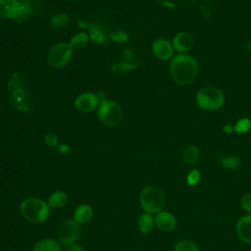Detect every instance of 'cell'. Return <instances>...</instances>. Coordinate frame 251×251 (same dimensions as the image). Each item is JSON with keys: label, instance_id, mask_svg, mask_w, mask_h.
<instances>
[{"label": "cell", "instance_id": "cell-1", "mask_svg": "<svg viewBox=\"0 0 251 251\" xmlns=\"http://www.w3.org/2000/svg\"><path fill=\"white\" fill-rule=\"evenodd\" d=\"M170 73L176 83L186 85L195 79L198 73V65L192 56L179 54L172 59Z\"/></svg>", "mask_w": 251, "mask_h": 251}, {"label": "cell", "instance_id": "cell-2", "mask_svg": "<svg viewBox=\"0 0 251 251\" xmlns=\"http://www.w3.org/2000/svg\"><path fill=\"white\" fill-rule=\"evenodd\" d=\"M20 211L25 220L33 224L43 223L50 216L48 203L35 197L25 199L20 205Z\"/></svg>", "mask_w": 251, "mask_h": 251}, {"label": "cell", "instance_id": "cell-3", "mask_svg": "<svg viewBox=\"0 0 251 251\" xmlns=\"http://www.w3.org/2000/svg\"><path fill=\"white\" fill-rule=\"evenodd\" d=\"M166 197L161 188L155 185L145 186L139 194L141 208L149 214H157L165 206Z\"/></svg>", "mask_w": 251, "mask_h": 251}, {"label": "cell", "instance_id": "cell-4", "mask_svg": "<svg viewBox=\"0 0 251 251\" xmlns=\"http://www.w3.org/2000/svg\"><path fill=\"white\" fill-rule=\"evenodd\" d=\"M224 102L225 95L223 91L217 87H204L196 94L197 106L206 111L218 110L223 106Z\"/></svg>", "mask_w": 251, "mask_h": 251}, {"label": "cell", "instance_id": "cell-5", "mask_svg": "<svg viewBox=\"0 0 251 251\" xmlns=\"http://www.w3.org/2000/svg\"><path fill=\"white\" fill-rule=\"evenodd\" d=\"M98 117L105 126H116L123 120V110L117 102L103 100L98 108Z\"/></svg>", "mask_w": 251, "mask_h": 251}, {"label": "cell", "instance_id": "cell-6", "mask_svg": "<svg viewBox=\"0 0 251 251\" xmlns=\"http://www.w3.org/2000/svg\"><path fill=\"white\" fill-rule=\"evenodd\" d=\"M73 56V49L70 44L60 42L51 47L48 52V63L54 68H60L67 65Z\"/></svg>", "mask_w": 251, "mask_h": 251}, {"label": "cell", "instance_id": "cell-7", "mask_svg": "<svg viewBox=\"0 0 251 251\" xmlns=\"http://www.w3.org/2000/svg\"><path fill=\"white\" fill-rule=\"evenodd\" d=\"M80 233L79 224L74 219L65 220L58 227L57 236L59 241L64 245H72L78 238Z\"/></svg>", "mask_w": 251, "mask_h": 251}, {"label": "cell", "instance_id": "cell-8", "mask_svg": "<svg viewBox=\"0 0 251 251\" xmlns=\"http://www.w3.org/2000/svg\"><path fill=\"white\" fill-rule=\"evenodd\" d=\"M98 105V97L91 92H84L78 95L75 101V108L82 113L93 111Z\"/></svg>", "mask_w": 251, "mask_h": 251}, {"label": "cell", "instance_id": "cell-9", "mask_svg": "<svg viewBox=\"0 0 251 251\" xmlns=\"http://www.w3.org/2000/svg\"><path fill=\"white\" fill-rule=\"evenodd\" d=\"M155 226L158 227V229L169 232L176 228V217L168 212V211H161L156 214L154 217Z\"/></svg>", "mask_w": 251, "mask_h": 251}, {"label": "cell", "instance_id": "cell-10", "mask_svg": "<svg viewBox=\"0 0 251 251\" xmlns=\"http://www.w3.org/2000/svg\"><path fill=\"white\" fill-rule=\"evenodd\" d=\"M236 234L244 243H251V214L242 216L236 223Z\"/></svg>", "mask_w": 251, "mask_h": 251}, {"label": "cell", "instance_id": "cell-11", "mask_svg": "<svg viewBox=\"0 0 251 251\" xmlns=\"http://www.w3.org/2000/svg\"><path fill=\"white\" fill-rule=\"evenodd\" d=\"M192 45H193V36L191 33L187 31L178 32L173 40V46L175 50L179 53H183L190 50Z\"/></svg>", "mask_w": 251, "mask_h": 251}, {"label": "cell", "instance_id": "cell-12", "mask_svg": "<svg viewBox=\"0 0 251 251\" xmlns=\"http://www.w3.org/2000/svg\"><path fill=\"white\" fill-rule=\"evenodd\" d=\"M154 55L161 60H169L173 55V46L166 39H157L152 44Z\"/></svg>", "mask_w": 251, "mask_h": 251}, {"label": "cell", "instance_id": "cell-13", "mask_svg": "<svg viewBox=\"0 0 251 251\" xmlns=\"http://www.w3.org/2000/svg\"><path fill=\"white\" fill-rule=\"evenodd\" d=\"M93 217V209L88 204L78 205L74 212V220L80 224L88 223Z\"/></svg>", "mask_w": 251, "mask_h": 251}, {"label": "cell", "instance_id": "cell-14", "mask_svg": "<svg viewBox=\"0 0 251 251\" xmlns=\"http://www.w3.org/2000/svg\"><path fill=\"white\" fill-rule=\"evenodd\" d=\"M68 202V195L63 190H56L53 191L47 200V203L50 208L53 209H60L64 207Z\"/></svg>", "mask_w": 251, "mask_h": 251}, {"label": "cell", "instance_id": "cell-15", "mask_svg": "<svg viewBox=\"0 0 251 251\" xmlns=\"http://www.w3.org/2000/svg\"><path fill=\"white\" fill-rule=\"evenodd\" d=\"M155 226V221L152 214L143 213L139 216L137 220V229L141 233H148L150 232Z\"/></svg>", "mask_w": 251, "mask_h": 251}, {"label": "cell", "instance_id": "cell-16", "mask_svg": "<svg viewBox=\"0 0 251 251\" xmlns=\"http://www.w3.org/2000/svg\"><path fill=\"white\" fill-rule=\"evenodd\" d=\"M31 251H62V248L55 239L44 238L35 243Z\"/></svg>", "mask_w": 251, "mask_h": 251}, {"label": "cell", "instance_id": "cell-17", "mask_svg": "<svg viewBox=\"0 0 251 251\" xmlns=\"http://www.w3.org/2000/svg\"><path fill=\"white\" fill-rule=\"evenodd\" d=\"M199 149L193 145L185 147L182 151V159L188 165H195L199 159Z\"/></svg>", "mask_w": 251, "mask_h": 251}, {"label": "cell", "instance_id": "cell-18", "mask_svg": "<svg viewBox=\"0 0 251 251\" xmlns=\"http://www.w3.org/2000/svg\"><path fill=\"white\" fill-rule=\"evenodd\" d=\"M87 42H88V35L85 32H79L72 38L70 42V46L73 49V51L79 50L83 48L87 44Z\"/></svg>", "mask_w": 251, "mask_h": 251}, {"label": "cell", "instance_id": "cell-19", "mask_svg": "<svg viewBox=\"0 0 251 251\" xmlns=\"http://www.w3.org/2000/svg\"><path fill=\"white\" fill-rule=\"evenodd\" d=\"M174 251H199L197 244L190 239H181L174 247Z\"/></svg>", "mask_w": 251, "mask_h": 251}, {"label": "cell", "instance_id": "cell-20", "mask_svg": "<svg viewBox=\"0 0 251 251\" xmlns=\"http://www.w3.org/2000/svg\"><path fill=\"white\" fill-rule=\"evenodd\" d=\"M251 128V120L248 118H242L238 120L233 126V131L236 133H245Z\"/></svg>", "mask_w": 251, "mask_h": 251}, {"label": "cell", "instance_id": "cell-21", "mask_svg": "<svg viewBox=\"0 0 251 251\" xmlns=\"http://www.w3.org/2000/svg\"><path fill=\"white\" fill-rule=\"evenodd\" d=\"M221 164L226 169H236L240 166V159L236 156H226L221 159Z\"/></svg>", "mask_w": 251, "mask_h": 251}, {"label": "cell", "instance_id": "cell-22", "mask_svg": "<svg viewBox=\"0 0 251 251\" xmlns=\"http://www.w3.org/2000/svg\"><path fill=\"white\" fill-rule=\"evenodd\" d=\"M200 179H201V174H200V171L197 169L191 170L186 176V183L189 186L197 185L200 182Z\"/></svg>", "mask_w": 251, "mask_h": 251}, {"label": "cell", "instance_id": "cell-23", "mask_svg": "<svg viewBox=\"0 0 251 251\" xmlns=\"http://www.w3.org/2000/svg\"><path fill=\"white\" fill-rule=\"evenodd\" d=\"M240 205L247 214H251V192H246L241 196Z\"/></svg>", "mask_w": 251, "mask_h": 251}, {"label": "cell", "instance_id": "cell-24", "mask_svg": "<svg viewBox=\"0 0 251 251\" xmlns=\"http://www.w3.org/2000/svg\"><path fill=\"white\" fill-rule=\"evenodd\" d=\"M68 21H69V18H68L67 15H65V14H59V15H56V16L52 19L51 24H52L54 26H62V25H64Z\"/></svg>", "mask_w": 251, "mask_h": 251}, {"label": "cell", "instance_id": "cell-25", "mask_svg": "<svg viewBox=\"0 0 251 251\" xmlns=\"http://www.w3.org/2000/svg\"><path fill=\"white\" fill-rule=\"evenodd\" d=\"M45 142H46V144L48 146L54 147L57 144V138L54 135H52V134H48L45 137Z\"/></svg>", "mask_w": 251, "mask_h": 251}, {"label": "cell", "instance_id": "cell-26", "mask_svg": "<svg viewBox=\"0 0 251 251\" xmlns=\"http://www.w3.org/2000/svg\"><path fill=\"white\" fill-rule=\"evenodd\" d=\"M67 251H84V250L78 244H72V245H69V247L67 248Z\"/></svg>", "mask_w": 251, "mask_h": 251}, {"label": "cell", "instance_id": "cell-27", "mask_svg": "<svg viewBox=\"0 0 251 251\" xmlns=\"http://www.w3.org/2000/svg\"><path fill=\"white\" fill-rule=\"evenodd\" d=\"M59 150H60L62 153H64V154L70 153V147L67 146V145H61V146L59 147Z\"/></svg>", "mask_w": 251, "mask_h": 251}, {"label": "cell", "instance_id": "cell-28", "mask_svg": "<svg viewBox=\"0 0 251 251\" xmlns=\"http://www.w3.org/2000/svg\"><path fill=\"white\" fill-rule=\"evenodd\" d=\"M223 129H224V131H225L226 133H230L231 131H233V126H229V125H226V126H224Z\"/></svg>", "mask_w": 251, "mask_h": 251}, {"label": "cell", "instance_id": "cell-29", "mask_svg": "<svg viewBox=\"0 0 251 251\" xmlns=\"http://www.w3.org/2000/svg\"><path fill=\"white\" fill-rule=\"evenodd\" d=\"M206 1H212V0H206Z\"/></svg>", "mask_w": 251, "mask_h": 251}]
</instances>
